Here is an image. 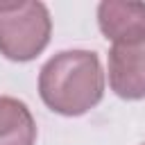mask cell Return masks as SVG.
<instances>
[{"instance_id": "7a4b0ae2", "label": "cell", "mask_w": 145, "mask_h": 145, "mask_svg": "<svg viewBox=\"0 0 145 145\" xmlns=\"http://www.w3.org/2000/svg\"><path fill=\"white\" fill-rule=\"evenodd\" d=\"M50 14L41 2H0V52L11 61L34 59L50 41Z\"/></svg>"}, {"instance_id": "277c9868", "label": "cell", "mask_w": 145, "mask_h": 145, "mask_svg": "<svg viewBox=\"0 0 145 145\" xmlns=\"http://www.w3.org/2000/svg\"><path fill=\"white\" fill-rule=\"evenodd\" d=\"M97 23L113 45L145 41V2H102L97 7Z\"/></svg>"}, {"instance_id": "5b68a950", "label": "cell", "mask_w": 145, "mask_h": 145, "mask_svg": "<svg viewBox=\"0 0 145 145\" xmlns=\"http://www.w3.org/2000/svg\"><path fill=\"white\" fill-rule=\"evenodd\" d=\"M36 125L29 109L16 100L0 95V145H34Z\"/></svg>"}, {"instance_id": "3957f363", "label": "cell", "mask_w": 145, "mask_h": 145, "mask_svg": "<svg viewBox=\"0 0 145 145\" xmlns=\"http://www.w3.org/2000/svg\"><path fill=\"white\" fill-rule=\"evenodd\" d=\"M109 84L113 93L125 100L145 97V41L111 48Z\"/></svg>"}, {"instance_id": "6da1fadb", "label": "cell", "mask_w": 145, "mask_h": 145, "mask_svg": "<svg viewBox=\"0 0 145 145\" xmlns=\"http://www.w3.org/2000/svg\"><path fill=\"white\" fill-rule=\"evenodd\" d=\"M41 100L61 116H82L104 93V72L95 52L66 50L54 54L39 75Z\"/></svg>"}]
</instances>
